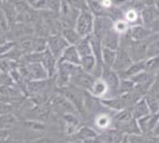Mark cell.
Returning a JSON list of instances; mask_svg holds the SVG:
<instances>
[{"mask_svg": "<svg viewBox=\"0 0 159 143\" xmlns=\"http://www.w3.org/2000/svg\"><path fill=\"white\" fill-rule=\"evenodd\" d=\"M58 93L73 103V106L75 107L77 112L80 116L84 117L86 115L87 112L86 108H84V95H86V90L75 86V85L69 84L67 86L58 88Z\"/></svg>", "mask_w": 159, "mask_h": 143, "instance_id": "6da1fadb", "label": "cell"}, {"mask_svg": "<svg viewBox=\"0 0 159 143\" xmlns=\"http://www.w3.org/2000/svg\"><path fill=\"white\" fill-rule=\"evenodd\" d=\"M93 21L94 16L89 10H84L79 13L75 23V29L80 34L81 38L89 36L93 32Z\"/></svg>", "mask_w": 159, "mask_h": 143, "instance_id": "7a4b0ae2", "label": "cell"}, {"mask_svg": "<svg viewBox=\"0 0 159 143\" xmlns=\"http://www.w3.org/2000/svg\"><path fill=\"white\" fill-rule=\"evenodd\" d=\"M46 40H47V50H48L52 54L55 56V59L58 61L59 57L63 54V52L65 51V49L69 44H68L67 41L63 38V35H61V33L48 35L46 38Z\"/></svg>", "mask_w": 159, "mask_h": 143, "instance_id": "3957f363", "label": "cell"}, {"mask_svg": "<svg viewBox=\"0 0 159 143\" xmlns=\"http://www.w3.org/2000/svg\"><path fill=\"white\" fill-rule=\"evenodd\" d=\"M49 105H51L52 109L56 110L58 113L64 115V113H79L77 112L76 108L73 106V103L70 102L68 99H66L63 95L57 94L55 96H52L49 99Z\"/></svg>", "mask_w": 159, "mask_h": 143, "instance_id": "277c9868", "label": "cell"}, {"mask_svg": "<svg viewBox=\"0 0 159 143\" xmlns=\"http://www.w3.org/2000/svg\"><path fill=\"white\" fill-rule=\"evenodd\" d=\"M101 78L105 82V84L108 85L109 93H112L113 96H117V90H119V85L121 82L119 74L113 70L112 68H108L103 66L102 75Z\"/></svg>", "mask_w": 159, "mask_h": 143, "instance_id": "5b68a950", "label": "cell"}, {"mask_svg": "<svg viewBox=\"0 0 159 143\" xmlns=\"http://www.w3.org/2000/svg\"><path fill=\"white\" fill-rule=\"evenodd\" d=\"M113 20L108 16H98L94 17L93 21V32L92 34L98 36L99 39H102V36L108 32L109 30L113 28Z\"/></svg>", "mask_w": 159, "mask_h": 143, "instance_id": "8992f818", "label": "cell"}, {"mask_svg": "<svg viewBox=\"0 0 159 143\" xmlns=\"http://www.w3.org/2000/svg\"><path fill=\"white\" fill-rule=\"evenodd\" d=\"M131 55L129 54V52L124 49V47L120 46L116 50V56H115L114 64L112 66V69L115 70L117 74L122 73L123 70H125L132 63H133Z\"/></svg>", "mask_w": 159, "mask_h": 143, "instance_id": "52a82bcc", "label": "cell"}, {"mask_svg": "<svg viewBox=\"0 0 159 143\" xmlns=\"http://www.w3.org/2000/svg\"><path fill=\"white\" fill-rule=\"evenodd\" d=\"M94 79H96V77H94L92 74L81 70L80 73L76 74V75L70 77V84L75 85V86L86 90V92H89L92 84H93Z\"/></svg>", "mask_w": 159, "mask_h": 143, "instance_id": "ba28073f", "label": "cell"}, {"mask_svg": "<svg viewBox=\"0 0 159 143\" xmlns=\"http://www.w3.org/2000/svg\"><path fill=\"white\" fill-rule=\"evenodd\" d=\"M159 119V112L158 113H149V115L142 117L137 119V126L139 128V131L142 134H152V130L156 127L157 122Z\"/></svg>", "mask_w": 159, "mask_h": 143, "instance_id": "9c48e42d", "label": "cell"}, {"mask_svg": "<svg viewBox=\"0 0 159 143\" xmlns=\"http://www.w3.org/2000/svg\"><path fill=\"white\" fill-rule=\"evenodd\" d=\"M126 33L132 41H143L154 34L150 29H148L147 26H143V24L131 26Z\"/></svg>", "mask_w": 159, "mask_h": 143, "instance_id": "30bf717a", "label": "cell"}, {"mask_svg": "<svg viewBox=\"0 0 159 143\" xmlns=\"http://www.w3.org/2000/svg\"><path fill=\"white\" fill-rule=\"evenodd\" d=\"M57 60L55 59V56L52 54L48 50H45L44 52H42V60L41 63L44 66V68L46 69L47 74H48V78H54L57 72Z\"/></svg>", "mask_w": 159, "mask_h": 143, "instance_id": "8fae6325", "label": "cell"}, {"mask_svg": "<svg viewBox=\"0 0 159 143\" xmlns=\"http://www.w3.org/2000/svg\"><path fill=\"white\" fill-rule=\"evenodd\" d=\"M30 115H32L30 117V119L32 120H38L41 122H45L49 119L52 113V107L49 103H44V105H39L34 106L30 111Z\"/></svg>", "mask_w": 159, "mask_h": 143, "instance_id": "7c38bea8", "label": "cell"}, {"mask_svg": "<svg viewBox=\"0 0 159 143\" xmlns=\"http://www.w3.org/2000/svg\"><path fill=\"white\" fill-rule=\"evenodd\" d=\"M25 66L28 68L29 75H30V80L48 79V74H47L46 69L44 68L41 62L25 64Z\"/></svg>", "mask_w": 159, "mask_h": 143, "instance_id": "4fadbf2b", "label": "cell"}, {"mask_svg": "<svg viewBox=\"0 0 159 143\" xmlns=\"http://www.w3.org/2000/svg\"><path fill=\"white\" fill-rule=\"evenodd\" d=\"M61 118L65 121V132L69 136L75 134L80 128V119L77 113H64Z\"/></svg>", "mask_w": 159, "mask_h": 143, "instance_id": "5bb4252c", "label": "cell"}, {"mask_svg": "<svg viewBox=\"0 0 159 143\" xmlns=\"http://www.w3.org/2000/svg\"><path fill=\"white\" fill-rule=\"evenodd\" d=\"M103 47H108V49L114 50L116 51L120 47V42H121V35L117 32H115L113 30V28L111 30H109L108 32L105 33L101 39Z\"/></svg>", "mask_w": 159, "mask_h": 143, "instance_id": "9a60e30c", "label": "cell"}, {"mask_svg": "<svg viewBox=\"0 0 159 143\" xmlns=\"http://www.w3.org/2000/svg\"><path fill=\"white\" fill-rule=\"evenodd\" d=\"M101 103L104 108H109L113 111H120L122 109L126 108V102L122 96H112L107 98H101Z\"/></svg>", "mask_w": 159, "mask_h": 143, "instance_id": "2e32d148", "label": "cell"}, {"mask_svg": "<svg viewBox=\"0 0 159 143\" xmlns=\"http://www.w3.org/2000/svg\"><path fill=\"white\" fill-rule=\"evenodd\" d=\"M115 129L119 130L121 133L124 136H132V134H142L139 131V128L137 126L136 119H131L129 121L124 122H117L115 123Z\"/></svg>", "mask_w": 159, "mask_h": 143, "instance_id": "e0dca14e", "label": "cell"}, {"mask_svg": "<svg viewBox=\"0 0 159 143\" xmlns=\"http://www.w3.org/2000/svg\"><path fill=\"white\" fill-rule=\"evenodd\" d=\"M89 93L92 96L97 97V98H107L109 96V88L108 85L105 84V82L101 77L96 78L92 84L91 88H90Z\"/></svg>", "mask_w": 159, "mask_h": 143, "instance_id": "ac0fdd59", "label": "cell"}, {"mask_svg": "<svg viewBox=\"0 0 159 143\" xmlns=\"http://www.w3.org/2000/svg\"><path fill=\"white\" fill-rule=\"evenodd\" d=\"M145 70V60L144 61H138V62H133L129 67L125 70H123L122 73L119 74L121 79H129L131 77L135 76L136 74L140 73Z\"/></svg>", "mask_w": 159, "mask_h": 143, "instance_id": "d6986e66", "label": "cell"}, {"mask_svg": "<svg viewBox=\"0 0 159 143\" xmlns=\"http://www.w3.org/2000/svg\"><path fill=\"white\" fill-rule=\"evenodd\" d=\"M58 61L68 62V63L80 65V56H79V54H78L77 49H76L75 45H68L65 49V51L63 52V54L59 57Z\"/></svg>", "mask_w": 159, "mask_h": 143, "instance_id": "ffe728a7", "label": "cell"}, {"mask_svg": "<svg viewBox=\"0 0 159 143\" xmlns=\"http://www.w3.org/2000/svg\"><path fill=\"white\" fill-rule=\"evenodd\" d=\"M131 110H132L133 118L136 120L139 119V118H142V117H145V116H147L150 113L149 108H148V106H147V103H146V100L144 97L142 99H139L134 106H132Z\"/></svg>", "mask_w": 159, "mask_h": 143, "instance_id": "44dd1931", "label": "cell"}, {"mask_svg": "<svg viewBox=\"0 0 159 143\" xmlns=\"http://www.w3.org/2000/svg\"><path fill=\"white\" fill-rule=\"evenodd\" d=\"M48 79H42V80H30L26 83L25 90L28 95L36 94V93L44 92L48 87Z\"/></svg>", "mask_w": 159, "mask_h": 143, "instance_id": "7402d4cb", "label": "cell"}, {"mask_svg": "<svg viewBox=\"0 0 159 143\" xmlns=\"http://www.w3.org/2000/svg\"><path fill=\"white\" fill-rule=\"evenodd\" d=\"M123 19L129 24V26H135V24H142L140 19V11L137 8H127L123 12Z\"/></svg>", "mask_w": 159, "mask_h": 143, "instance_id": "603a6c76", "label": "cell"}, {"mask_svg": "<svg viewBox=\"0 0 159 143\" xmlns=\"http://www.w3.org/2000/svg\"><path fill=\"white\" fill-rule=\"evenodd\" d=\"M22 92L20 89L16 88L13 86H10V84H2L0 86V95L1 97H8L10 100H16L21 96Z\"/></svg>", "mask_w": 159, "mask_h": 143, "instance_id": "cb8c5ba5", "label": "cell"}, {"mask_svg": "<svg viewBox=\"0 0 159 143\" xmlns=\"http://www.w3.org/2000/svg\"><path fill=\"white\" fill-rule=\"evenodd\" d=\"M61 34L63 35V38L67 41V43L69 45H76L82 39L75 28L63 29V30L61 31Z\"/></svg>", "mask_w": 159, "mask_h": 143, "instance_id": "d4e9b609", "label": "cell"}, {"mask_svg": "<svg viewBox=\"0 0 159 143\" xmlns=\"http://www.w3.org/2000/svg\"><path fill=\"white\" fill-rule=\"evenodd\" d=\"M116 56V51L108 49V47H102V55H101V61L104 67L112 68L113 64Z\"/></svg>", "mask_w": 159, "mask_h": 143, "instance_id": "484cf974", "label": "cell"}, {"mask_svg": "<svg viewBox=\"0 0 159 143\" xmlns=\"http://www.w3.org/2000/svg\"><path fill=\"white\" fill-rule=\"evenodd\" d=\"M77 139L81 141L84 140H90V139H96L98 138V132L96 130H93L92 128L90 127H80L79 129L76 131V133L74 134Z\"/></svg>", "mask_w": 159, "mask_h": 143, "instance_id": "4316f807", "label": "cell"}, {"mask_svg": "<svg viewBox=\"0 0 159 143\" xmlns=\"http://www.w3.org/2000/svg\"><path fill=\"white\" fill-rule=\"evenodd\" d=\"M97 64H99V63L97 62L93 54L87 55V56H84L80 59V67L82 68L84 72H87V73L92 74V72H93L94 68H96Z\"/></svg>", "mask_w": 159, "mask_h": 143, "instance_id": "83f0119b", "label": "cell"}, {"mask_svg": "<svg viewBox=\"0 0 159 143\" xmlns=\"http://www.w3.org/2000/svg\"><path fill=\"white\" fill-rule=\"evenodd\" d=\"M75 46H76V49H77V52H78V54H79L80 59L84 56H87V55L92 54L89 36H84V38H82Z\"/></svg>", "mask_w": 159, "mask_h": 143, "instance_id": "f1b7e54d", "label": "cell"}, {"mask_svg": "<svg viewBox=\"0 0 159 143\" xmlns=\"http://www.w3.org/2000/svg\"><path fill=\"white\" fill-rule=\"evenodd\" d=\"M94 123H96L97 128L100 130H108L112 124V118L108 115V113L100 112L94 118Z\"/></svg>", "mask_w": 159, "mask_h": 143, "instance_id": "f546056e", "label": "cell"}, {"mask_svg": "<svg viewBox=\"0 0 159 143\" xmlns=\"http://www.w3.org/2000/svg\"><path fill=\"white\" fill-rule=\"evenodd\" d=\"M18 123V118L12 112L0 116V129L10 130Z\"/></svg>", "mask_w": 159, "mask_h": 143, "instance_id": "4dcf8cb0", "label": "cell"}, {"mask_svg": "<svg viewBox=\"0 0 159 143\" xmlns=\"http://www.w3.org/2000/svg\"><path fill=\"white\" fill-rule=\"evenodd\" d=\"M30 97V100L33 102L34 106H39V105H44V103H47L51 99L49 97V94L44 90V92H40V93H36V94H32V95H29Z\"/></svg>", "mask_w": 159, "mask_h": 143, "instance_id": "1f68e13d", "label": "cell"}, {"mask_svg": "<svg viewBox=\"0 0 159 143\" xmlns=\"http://www.w3.org/2000/svg\"><path fill=\"white\" fill-rule=\"evenodd\" d=\"M154 76L152 74L148 73L146 70H143V72H140V73L136 74L135 76L129 78L132 83L134 85H137V84H144V83H148V82H152L154 79Z\"/></svg>", "mask_w": 159, "mask_h": 143, "instance_id": "d6a6232c", "label": "cell"}, {"mask_svg": "<svg viewBox=\"0 0 159 143\" xmlns=\"http://www.w3.org/2000/svg\"><path fill=\"white\" fill-rule=\"evenodd\" d=\"M159 69V55L157 56H152V57H148L145 60V70L148 73L155 74L158 72Z\"/></svg>", "mask_w": 159, "mask_h": 143, "instance_id": "836d02e7", "label": "cell"}, {"mask_svg": "<svg viewBox=\"0 0 159 143\" xmlns=\"http://www.w3.org/2000/svg\"><path fill=\"white\" fill-rule=\"evenodd\" d=\"M146 100V103H147L148 108H149L150 113H158L159 112V99L157 96L152 94H146L144 96Z\"/></svg>", "mask_w": 159, "mask_h": 143, "instance_id": "e575fe53", "label": "cell"}, {"mask_svg": "<svg viewBox=\"0 0 159 143\" xmlns=\"http://www.w3.org/2000/svg\"><path fill=\"white\" fill-rule=\"evenodd\" d=\"M129 26H129V24L127 23L124 19L115 20V21L113 22V30H114L115 32L119 33L120 35L125 34V33L129 31Z\"/></svg>", "mask_w": 159, "mask_h": 143, "instance_id": "d590c367", "label": "cell"}, {"mask_svg": "<svg viewBox=\"0 0 159 143\" xmlns=\"http://www.w3.org/2000/svg\"><path fill=\"white\" fill-rule=\"evenodd\" d=\"M22 123H23V126H25L26 128L33 130V131H43V130H45L44 122L38 121V120L29 119V120H25V121H23Z\"/></svg>", "mask_w": 159, "mask_h": 143, "instance_id": "8d00e7d4", "label": "cell"}, {"mask_svg": "<svg viewBox=\"0 0 159 143\" xmlns=\"http://www.w3.org/2000/svg\"><path fill=\"white\" fill-rule=\"evenodd\" d=\"M134 87V84L129 79H121L119 85V90H117V96L120 95L127 94L129 92H131Z\"/></svg>", "mask_w": 159, "mask_h": 143, "instance_id": "74e56055", "label": "cell"}, {"mask_svg": "<svg viewBox=\"0 0 159 143\" xmlns=\"http://www.w3.org/2000/svg\"><path fill=\"white\" fill-rule=\"evenodd\" d=\"M28 6L35 11L46 9V0H25Z\"/></svg>", "mask_w": 159, "mask_h": 143, "instance_id": "f35d334b", "label": "cell"}, {"mask_svg": "<svg viewBox=\"0 0 159 143\" xmlns=\"http://www.w3.org/2000/svg\"><path fill=\"white\" fill-rule=\"evenodd\" d=\"M61 0H46V10L58 16L61 11Z\"/></svg>", "mask_w": 159, "mask_h": 143, "instance_id": "ab89813d", "label": "cell"}, {"mask_svg": "<svg viewBox=\"0 0 159 143\" xmlns=\"http://www.w3.org/2000/svg\"><path fill=\"white\" fill-rule=\"evenodd\" d=\"M16 44H18V42L13 40H7L5 43H2V44L0 45V57L5 56L7 53H9L13 47L16 46Z\"/></svg>", "mask_w": 159, "mask_h": 143, "instance_id": "60d3db41", "label": "cell"}, {"mask_svg": "<svg viewBox=\"0 0 159 143\" xmlns=\"http://www.w3.org/2000/svg\"><path fill=\"white\" fill-rule=\"evenodd\" d=\"M12 110H13V106H12L11 102L0 100V116L12 112Z\"/></svg>", "mask_w": 159, "mask_h": 143, "instance_id": "b9f144b4", "label": "cell"}, {"mask_svg": "<svg viewBox=\"0 0 159 143\" xmlns=\"http://www.w3.org/2000/svg\"><path fill=\"white\" fill-rule=\"evenodd\" d=\"M131 2H132V0H112L113 6H115V7H120V8L125 7V6H127Z\"/></svg>", "mask_w": 159, "mask_h": 143, "instance_id": "7bdbcfd3", "label": "cell"}, {"mask_svg": "<svg viewBox=\"0 0 159 143\" xmlns=\"http://www.w3.org/2000/svg\"><path fill=\"white\" fill-rule=\"evenodd\" d=\"M9 136H10L9 130L0 129V142H5V141H7L8 138H9Z\"/></svg>", "mask_w": 159, "mask_h": 143, "instance_id": "ee69618b", "label": "cell"}, {"mask_svg": "<svg viewBox=\"0 0 159 143\" xmlns=\"http://www.w3.org/2000/svg\"><path fill=\"white\" fill-rule=\"evenodd\" d=\"M31 143H52L48 138H39L31 141Z\"/></svg>", "mask_w": 159, "mask_h": 143, "instance_id": "f6af8a7d", "label": "cell"}, {"mask_svg": "<svg viewBox=\"0 0 159 143\" xmlns=\"http://www.w3.org/2000/svg\"><path fill=\"white\" fill-rule=\"evenodd\" d=\"M152 136H159V119H158V122H157V124H156V127H155V129L152 130Z\"/></svg>", "mask_w": 159, "mask_h": 143, "instance_id": "bcb514c9", "label": "cell"}, {"mask_svg": "<svg viewBox=\"0 0 159 143\" xmlns=\"http://www.w3.org/2000/svg\"><path fill=\"white\" fill-rule=\"evenodd\" d=\"M6 41H7V36L5 35V33L0 31V45L2 44V43H5Z\"/></svg>", "mask_w": 159, "mask_h": 143, "instance_id": "7dc6e473", "label": "cell"}, {"mask_svg": "<svg viewBox=\"0 0 159 143\" xmlns=\"http://www.w3.org/2000/svg\"><path fill=\"white\" fill-rule=\"evenodd\" d=\"M66 143H77V142H66Z\"/></svg>", "mask_w": 159, "mask_h": 143, "instance_id": "c3c4849f", "label": "cell"}, {"mask_svg": "<svg viewBox=\"0 0 159 143\" xmlns=\"http://www.w3.org/2000/svg\"><path fill=\"white\" fill-rule=\"evenodd\" d=\"M0 100H1V95H0Z\"/></svg>", "mask_w": 159, "mask_h": 143, "instance_id": "681fc988", "label": "cell"}, {"mask_svg": "<svg viewBox=\"0 0 159 143\" xmlns=\"http://www.w3.org/2000/svg\"><path fill=\"white\" fill-rule=\"evenodd\" d=\"M99 1H100V0H99Z\"/></svg>", "mask_w": 159, "mask_h": 143, "instance_id": "f907efd6", "label": "cell"}]
</instances>
